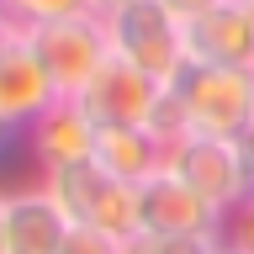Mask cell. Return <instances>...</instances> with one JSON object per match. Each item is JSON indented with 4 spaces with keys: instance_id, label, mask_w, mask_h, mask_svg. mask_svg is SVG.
<instances>
[{
    "instance_id": "13",
    "label": "cell",
    "mask_w": 254,
    "mask_h": 254,
    "mask_svg": "<svg viewBox=\"0 0 254 254\" xmlns=\"http://www.w3.org/2000/svg\"><path fill=\"white\" fill-rule=\"evenodd\" d=\"M0 11H5L11 27L32 32V27H48V21H64V16L90 11V0H0Z\"/></svg>"
},
{
    "instance_id": "23",
    "label": "cell",
    "mask_w": 254,
    "mask_h": 254,
    "mask_svg": "<svg viewBox=\"0 0 254 254\" xmlns=\"http://www.w3.org/2000/svg\"><path fill=\"white\" fill-rule=\"evenodd\" d=\"M244 11H249V27H254V0H244Z\"/></svg>"
},
{
    "instance_id": "11",
    "label": "cell",
    "mask_w": 254,
    "mask_h": 254,
    "mask_svg": "<svg viewBox=\"0 0 254 254\" xmlns=\"http://www.w3.org/2000/svg\"><path fill=\"white\" fill-rule=\"evenodd\" d=\"M170 159V143L154 127H101L95 132V164L122 180V186H148Z\"/></svg>"
},
{
    "instance_id": "1",
    "label": "cell",
    "mask_w": 254,
    "mask_h": 254,
    "mask_svg": "<svg viewBox=\"0 0 254 254\" xmlns=\"http://www.w3.org/2000/svg\"><path fill=\"white\" fill-rule=\"evenodd\" d=\"M106 32H111V53L127 59L132 69H143L148 79H159L164 90L180 85V74L190 69L186 21H175L159 0H132V5H122L117 16H106Z\"/></svg>"
},
{
    "instance_id": "3",
    "label": "cell",
    "mask_w": 254,
    "mask_h": 254,
    "mask_svg": "<svg viewBox=\"0 0 254 254\" xmlns=\"http://www.w3.org/2000/svg\"><path fill=\"white\" fill-rule=\"evenodd\" d=\"M164 170L180 175L196 196H201L222 222L238 201H249V159H244V138H206V132H186L180 143H170Z\"/></svg>"
},
{
    "instance_id": "9",
    "label": "cell",
    "mask_w": 254,
    "mask_h": 254,
    "mask_svg": "<svg viewBox=\"0 0 254 254\" xmlns=\"http://www.w3.org/2000/svg\"><path fill=\"white\" fill-rule=\"evenodd\" d=\"M186 53L190 64H212V69H254V27L244 0H222L217 11L186 27Z\"/></svg>"
},
{
    "instance_id": "24",
    "label": "cell",
    "mask_w": 254,
    "mask_h": 254,
    "mask_svg": "<svg viewBox=\"0 0 254 254\" xmlns=\"http://www.w3.org/2000/svg\"><path fill=\"white\" fill-rule=\"evenodd\" d=\"M217 254H238V249H228V244H217Z\"/></svg>"
},
{
    "instance_id": "19",
    "label": "cell",
    "mask_w": 254,
    "mask_h": 254,
    "mask_svg": "<svg viewBox=\"0 0 254 254\" xmlns=\"http://www.w3.org/2000/svg\"><path fill=\"white\" fill-rule=\"evenodd\" d=\"M122 5H132V0H90V11H95V16H117Z\"/></svg>"
},
{
    "instance_id": "16",
    "label": "cell",
    "mask_w": 254,
    "mask_h": 254,
    "mask_svg": "<svg viewBox=\"0 0 254 254\" xmlns=\"http://www.w3.org/2000/svg\"><path fill=\"white\" fill-rule=\"evenodd\" d=\"M59 254H122V244L106 238V233H95V228H85V222H74Z\"/></svg>"
},
{
    "instance_id": "15",
    "label": "cell",
    "mask_w": 254,
    "mask_h": 254,
    "mask_svg": "<svg viewBox=\"0 0 254 254\" xmlns=\"http://www.w3.org/2000/svg\"><path fill=\"white\" fill-rule=\"evenodd\" d=\"M222 244L238 254H254V190L249 201H238L233 212H228V222H222Z\"/></svg>"
},
{
    "instance_id": "17",
    "label": "cell",
    "mask_w": 254,
    "mask_h": 254,
    "mask_svg": "<svg viewBox=\"0 0 254 254\" xmlns=\"http://www.w3.org/2000/svg\"><path fill=\"white\" fill-rule=\"evenodd\" d=\"M159 5H164L175 21H186V27H190V21H201L206 11H217L222 0H159Z\"/></svg>"
},
{
    "instance_id": "10",
    "label": "cell",
    "mask_w": 254,
    "mask_h": 254,
    "mask_svg": "<svg viewBox=\"0 0 254 254\" xmlns=\"http://www.w3.org/2000/svg\"><path fill=\"white\" fill-rule=\"evenodd\" d=\"M74 222L43 186L5 190V254H59Z\"/></svg>"
},
{
    "instance_id": "5",
    "label": "cell",
    "mask_w": 254,
    "mask_h": 254,
    "mask_svg": "<svg viewBox=\"0 0 254 254\" xmlns=\"http://www.w3.org/2000/svg\"><path fill=\"white\" fill-rule=\"evenodd\" d=\"M159 95H164L159 79H148L143 69H132L127 59L111 53V59L101 64V74H95L74 101L85 106V117H90L95 127H148Z\"/></svg>"
},
{
    "instance_id": "21",
    "label": "cell",
    "mask_w": 254,
    "mask_h": 254,
    "mask_svg": "<svg viewBox=\"0 0 254 254\" xmlns=\"http://www.w3.org/2000/svg\"><path fill=\"white\" fill-rule=\"evenodd\" d=\"M0 254H5V190H0Z\"/></svg>"
},
{
    "instance_id": "18",
    "label": "cell",
    "mask_w": 254,
    "mask_h": 254,
    "mask_svg": "<svg viewBox=\"0 0 254 254\" xmlns=\"http://www.w3.org/2000/svg\"><path fill=\"white\" fill-rule=\"evenodd\" d=\"M16 143H21V127H11V122H5V117H0V159L11 154Z\"/></svg>"
},
{
    "instance_id": "6",
    "label": "cell",
    "mask_w": 254,
    "mask_h": 254,
    "mask_svg": "<svg viewBox=\"0 0 254 254\" xmlns=\"http://www.w3.org/2000/svg\"><path fill=\"white\" fill-rule=\"evenodd\" d=\"M53 101H64V95L53 85V74H48V64L37 59V48H32L27 32L11 27L0 37V117L27 132Z\"/></svg>"
},
{
    "instance_id": "14",
    "label": "cell",
    "mask_w": 254,
    "mask_h": 254,
    "mask_svg": "<svg viewBox=\"0 0 254 254\" xmlns=\"http://www.w3.org/2000/svg\"><path fill=\"white\" fill-rule=\"evenodd\" d=\"M222 233H190V238H159V233H138L127 238L122 254H217Z\"/></svg>"
},
{
    "instance_id": "7",
    "label": "cell",
    "mask_w": 254,
    "mask_h": 254,
    "mask_svg": "<svg viewBox=\"0 0 254 254\" xmlns=\"http://www.w3.org/2000/svg\"><path fill=\"white\" fill-rule=\"evenodd\" d=\"M95 132H101V127L85 117L79 101H53V106L21 132V143H27L32 164H37V175H43V170H59V164L95 159Z\"/></svg>"
},
{
    "instance_id": "12",
    "label": "cell",
    "mask_w": 254,
    "mask_h": 254,
    "mask_svg": "<svg viewBox=\"0 0 254 254\" xmlns=\"http://www.w3.org/2000/svg\"><path fill=\"white\" fill-rule=\"evenodd\" d=\"M37 186L59 201V212L69 222H90L95 217V206L106 201V190H111V175L95 164V159H79V164H59V170H43L37 175Z\"/></svg>"
},
{
    "instance_id": "20",
    "label": "cell",
    "mask_w": 254,
    "mask_h": 254,
    "mask_svg": "<svg viewBox=\"0 0 254 254\" xmlns=\"http://www.w3.org/2000/svg\"><path fill=\"white\" fill-rule=\"evenodd\" d=\"M244 159H249V186H254V132L244 138Z\"/></svg>"
},
{
    "instance_id": "22",
    "label": "cell",
    "mask_w": 254,
    "mask_h": 254,
    "mask_svg": "<svg viewBox=\"0 0 254 254\" xmlns=\"http://www.w3.org/2000/svg\"><path fill=\"white\" fill-rule=\"evenodd\" d=\"M5 32H11V21H5V11H0V37H5Z\"/></svg>"
},
{
    "instance_id": "4",
    "label": "cell",
    "mask_w": 254,
    "mask_h": 254,
    "mask_svg": "<svg viewBox=\"0 0 254 254\" xmlns=\"http://www.w3.org/2000/svg\"><path fill=\"white\" fill-rule=\"evenodd\" d=\"M27 37H32V48H37V59L48 64V74H53L64 101H74V95L101 74V64L111 59L106 16H95V11H79V16H64V21H48V27H32Z\"/></svg>"
},
{
    "instance_id": "8",
    "label": "cell",
    "mask_w": 254,
    "mask_h": 254,
    "mask_svg": "<svg viewBox=\"0 0 254 254\" xmlns=\"http://www.w3.org/2000/svg\"><path fill=\"white\" fill-rule=\"evenodd\" d=\"M143 190V233L159 238H190V233H222V217L180 180V175L159 170Z\"/></svg>"
},
{
    "instance_id": "2",
    "label": "cell",
    "mask_w": 254,
    "mask_h": 254,
    "mask_svg": "<svg viewBox=\"0 0 254 254\" xmlns=\"http://www.w3.org/2000/svg\"><path fill=\"white\" fill-rule=\"evenodd\" d=\"M190 132L206 138H249L254 132V69H212L190 64L180 85H170Z\"/></svg>"
}]
</instances>
